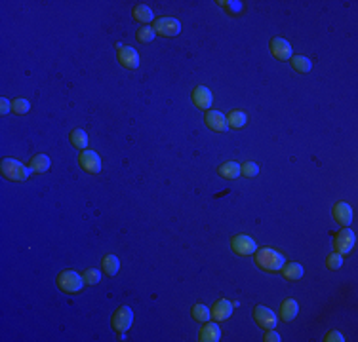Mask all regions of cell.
Segmentation results:
<instances>
[{"label":"cell","instance_id":"18","mask_svg":"<svg viewBox=\"0 0 358 342\" xmlns=\"http://www.w3.org/2000/svg\"><path fill=\"white\" fill-rule=\"evenodd\" d=\"M282 274L286 280H291V282H296V280H301L305 274L303 266L299 264V262H288V264H284L282 266Z\"/></svg>","mask_w":358,"mask_h":342},{"label":"cell","instance_id":"16","mask_svg":"<svg viewBox=\"0 0 358 342\" xmlns=\"http://www.w3.org/2000/svg\"><path fill=\"white\" fill-rule=\"evenodd\" d=\"M219 338H221V329H219L217 323L212 322L204 323V327L198 333V340L200 342H217Z\"/></svg>","mask_w":358,"mask_h":342},{"label":"cell","instance_id":"21","mask_svg":"<svg viewBox=\"0 0 358 342\" xmlns=\"http://www.w3.org/2000/svg\"><path fill=\"white\" fill-rule=\"evenodd\" d=\"M101 268L107 276H116L120 270V261L115 255H105L101 259Z\"/></svg>","mask_w":358,"mask_h":342},{"label":"cell","instance_id":"13","mask_svg":"<svg viewBox=\"0 0 358 342\" xmlns=\"http://www.w3.org/2000/svg\"><path fill=\"white\" fill-rule=\"evenodd\" d=\"M116 55H118V61H120L122 67H126V69L139 67V54L135 52L134 48H130V46L120 48V50L116 52Z\"/></svg>","mask_w":358,"mask_h":342},{"label":"cell","instance_id":"1","mask_svg":"<svg viewBox=\"0 0 358 342\" xmlns=\"http://www.w3.org/2000/svg\"><path fill=\"white\" fill-rule=\"evenodd\" d=\"M256 264L265 272H278L286 264V257L270 247H261L256 251Z\"/></svg>","mask_w":358,"mask_h":342},{"label":"cell","instance_id":"32","mask_svg":"<svg viewBox=\"0 0 358 342\" xmlns=\"http://www.w3.org/2000/svg\"><path fill=\"white\" fill-rule=\"evenodd\" d=\"M326 340H328V342H343L345 338H343V335H341L339 331H330V333L326 335Z\"/></svg>","mask_w":358,"mask_h":342},{"label":"cell","instance_id":"26","mask_svg":"<svg viewBox=\"0 0 358 342\" xmlns=\"http://www.w3.org/2000/svg\"><path fill=\"white\" fill-rule=\"evenodd\" d=\"M191 314H193V317H195L196 322H200V323L209 322V317H212L209 308L208 306H204V304H195L193 310H191Z\"/></svg>","mask_w":358,"mask_h":342},{"label":"cell","instance_id":"9","mask_svg":"<svg viewBox=\"0 0 358 342\" xmlns=\"http://www.w3.org/2000/svg\"><path fill=\"white\" fill-rule=\"evenodd\" d=\"M78 162L84 171L88 173H99L101 171V158L94 150H82V154L78 156Z\"/></svg>","mask_w":358,"mask_h":342},{"label":"cell","instance_id":"2","mask_svg":"<svg viewBox=\"0 0 358 342\" xmlns=\"http://www.w3.org/2000/svg\"><path fill=\"white\" fill-rule=\"evenodd\" d=\"M0 171L10 181H27L31 173H34L33 169L23 166L19 160H14V158H4L2 166H0Z\"/></svg>","mask_w":358,"mask_h":342},{"label":"cell","instance_id":"15","mask_svg":"<svg viewBox=\"0 0 358 342\" xmlns=\"http://www.w3.org/2000/svg\"><path fill=\"white\" fill-rule=\"evenodd\" d=\"M233 302H229L227 299H221V301H217L214 304V308H212V317L216 320V322H225V320H229L230 314H233Z\"/></svg>","mask_w":358,"mask_h":342},{"label":"cell","instance_id":"6","mask_svg":"<svg viewBox=\"0 0 358 342\" xmlns=\"http://www.w3.org/2000/svg\"><path fill=\"white\" fill-rule=\"evenodd\" d=\"M230 247L233 251L240 257H248V255H254L257 251V243L251 240L250 236H244V234H238V236H233V240H230Z\"/></svg>","mask_w":358,"mask_h":342},{"label":"cell","instance_id":"25","mask_svg":"<svg viewBox=\"0 0 358 342\" xmlns=\"http://www.w3.org/2000/svg\"><path fill=\"white\" fill-rule=\"evenodd\" d=\"M291 65H293V69L298 71V73L305 74V73H309L312 69V63L309 57H305V55H296V57H291Z\"/></svg>","mask_w":358,"mask_h":342},{"label":"cell","instance_id":"14","mask_svg":"<svg viewBox=\"0 0 358 342\" xmlns=\"http://www.w3.org/2000/svg\"><path fill=\"white\" fill-rule=\"evenodd\" d=\"M333 217L341 226H349L352 222V208L347 201H338L333 206Z\"/></svg>","mask_w":358,"mask_h":342},{"label":"cell","instance_id":"3","mask_svg":"<svg viewBox=\"0 0 358 342\" xmlns=\"http://www.w3.org/2000/svg\"><path fill=\"white\" fill-rule=\"evenodd\" d=\"M55 283H57V287H59L63 293L75 295V293H78L82 289V285H84V278H82V274H76L75 270H63V272L57 276Z\"/></svg>","mask_w":358,"mask_h":342},{"label":"cell","instance_id":"28","mask_svg":"<svg viewBox=\"0 0 358 342\" xmlns=\"http://www.w3.org/2000/svg\"><path fill=\"white\" fill-rule=\"evenodd\" d=\"M82 278H84V283L95 285V283H99V280H101V272L97 268H88V270H84Z\"/></svg>","mask_w":358,"mask_h":342},{"label":"cell","instance_id":"23","mask_svg":"<svg viewBox=\"0 0 358 342\" xmlns=\"http://www.w3.org/2000/svg\"><path fill=\"white\" fill-rule=\"evenodd\" d=\"M227 122H229V128H235V129H240L246 126V122H248V116L244 110H230L229 116H227Z\"/></svg>","mask_w":358,"mask_h":342},{"label":"cell","instance_id":"7","mask_svg":"<svg viewBox=\"0 0 358 342\" xmlns=\"http://www.w3.org/2000/svg\"><path fill=\"white\" fill-rule=\"evenodd\" d=\"M155 33L160 34V36H177L181 33V23L176 19V17H160V19H155Z\"/></svg>","mask_w":358,"mask_h":342},{"label":"cell","instance_id":"12","mask_svg":"<svg viewBox=\"0 0 358 342\" xmlns=\"http://www.w3.org/2000/svg\"><path fill=\"white\" fill-rule=\"evenodd\" d=\"M193 103H195V107L202 108V110H209L212 103H214V95L206 86H198L193 89Z\"/></svg>","mask_w":358,"mask_h":342},{"label":"cell","instance_id":"33","mask_svg":"<svg viewBox=\"0 0 358 342\" xmlns=\"http://www.w3.org/2000/svg\"><path fill=\"white\" fill-rule=\"evenodd\" d=\"M265 340H267V342H278V340H280V335H278L275 329H267V333H265Z\"/></svg>","mask_w":358,"mask_h":342},{"label":"cell","instance_id":"10","mask_svg":"<svg viewBox=\"0 0 358 342\" xmlns=\"http://www.w3.org/2000/svg\"><path fill=\"white\" fill-rule=\"evenodd\" d=\"M206 124L212 131H227L229 129V122H227V116L219 110H206Z\"/></svg>","mask_w":358,"mask_h":342},{"label":"cell","instance_id":"24","mask_svg":"<svg viewBox=\"0 0 358 342\" xmlns=\"http://www.w3.org/2000/svg\"><path fill=\"white\" fill-rule=\"evenodd\" d=\"M69 139H71V143H73V147L76 148H84L88 147V133L84 131V129H73L71 131V135H69Z\"/></svg>","mask_w":358,"mask_h":342},{"label":"cell","instance_id":"20","mask_svg":"<svg viewBox=\"0 0 358 342\" xmlns=\"http://www.w3.org/2000/svg\"><path fill=\"white\" fill-rule=\"evenodd\" d=\"M219 175L221 177H225V179H237V177H240V164H237V162H225V164H221L219 166Z\"/></svg>","mask_w":358,"mask_h":342},{"label":"cell","instance_id":"30","mask_svg":"<svg viewBox=\"0 0 358 342\" xmlns=\"http://www.w3.org/2000/svg\"><path fill=\"white\" fill-rule=\"evenodd\" d=\"M31 110V103L27 99H14L12 101V112L15 114H27Z\"/></svg>","mask_w":358,"mask_h":342},{"label":"cell","instance_id":"8","mask_svg":"<svg viewBox=\"0 0 358 342\" xmlns=\"http://www.w3.org/2000/svg\"><path fill=\"white\" fill-rule=\"evenodd\" d=\"M254 320H256V323L259 327L263 329H275L278 323L277 314L272 310L267 308V306H256L254 308Z\"/></svg>","mask_w":358,"mask_h":342},{"label":"cell","instance_id":"27","mask_svg":"<svg viewBox=\"0 0 358 342\" xmlns=\"http://www.w3.org/2000/svg\"><path fill=\"white\" fill-rule=\"evenodd\" d=\"M155 29L149 27V25H145V27H141L139 31H137V40L141 42V44H149V42L155 40Z\"/></svg>","mask_w":358,"mask_h":342},{"label":"cell","instance_id":"4","mask_svg":"<svg viewBox=\"0 0 358 342\" xmlns=\"http://www.w3.org/2000/svg\"><path fill=\"white\" fill-rule=\"evenodd\" d=\"M356 243V236L349 226H343V230H339L335 240H333V247L339 255H349Z\"/></svg>","mask_w":358,"mask_h":342},{"label":"cell","instance_id":"22","mask_svg":"<svg viewBox=\"0 0 358 342\" xmlns=\"http://www.w3.org/2000/svg\"><path fill=\"white\" fill-rule=\"evenodd\" d=\"M132 15H134V19L141 21V23H151V21H155L153 10H151L149 6H145V4H137V6L132 10Z\"/></svg>","mask_w":358,"mask_h":342},{"label":"cell","instance_id":"5","mask_svg":"<svg viewBox=\"0 0 358 342\" xmlns=\"http://www.w3.org/2000/svg\"><path fill=\"white\" fill-rule=\"evenodd\" d=\"M132 323H134V312L130 306H120L113 315V329L120 335H124L132 327Z\"/></svg>","mask_w":358,"mask_h":342},{"label":"cell","instance_id":"19","mask_svg":"<svg viewBox=\"0 0 358 342\" xmlns=\"http://www.w3.org/2000/svg\"><path fill=\"white\" fill-rule=\"evenodd\" d=\"M50 158H48L46 154H36L31 158V162H29V168L33 169L34 173H46L48 169H50Z\"/></svg>","mask_w":358,"mask_h":342},{"label":"cell","instance_id":"34","mask_svg":"<svg viewBox=\"0 0 358 342\" xmlns=\"http://www.w3.org/2000/svg\"><path fill=\"white\" fill-rule=\"evenodd\" d=\"M221 6H225V8H229L230 12H240L242 10V2H221Z\"/></svg>","mask_w":358,"mask_h":342},{"label":"cell","instance_id":"11","mask_svg":"<svg viewBox=\"0 0 358 342\" xmlns=\"http://www.w3.org/2000/svg\"><path fill=\"white\" fill-rule=\"evenodd\" d=\"M269 48H270V54L280 61H288V59H291V55H293V50H291L290 42L284 40V38H272Z\"/></svg>","mask_w":358,"mask_h":342},{"label":"cell","instance_id":"17","mask_svg":"<svg viewBox=\"0 0 358 342\" xmlns=\"http://www.w3.org/2000/svg\"><path fill=\"white\" fill-rule=\"evenodd\" d=\"M298 312H299L298 302L293 301V299H286V301L282 302V306H280V320L291 322V320H296Z\"/></svg>","mask_w":358,"mask_h":342},{"label":"cell","instance_id":"31","mask_svg":"<svg viewBox=\"0 0 358 342\" xmlns=\"http://www.w3.org/2000/svg\"><path fill=\"white\" fill-rule=\"evenodd\" d=\"M240 173H242L244 177H256V175L259 173V166H257L256 162H246L242 168H240Z\"/></svg>","mask_w":358,"mask_h":342},{"label":"cell","instance_id":"29","mask_svg":"<svg viewBox=\"0 0 358 342\" xmlns=\"http://www.w3.org/2000/svg\"><path fill=\"white\" fill-rule=\"evenodd\" d=\"M326 266L330 270H338L343 266V255H339L338 251H333V253H330L328 255V259H326Z\"/></svg>","mask_w":358,"mask_h":342},{"label":"cell","instance_id":"35","mask_svg":"<svg viewBox=\"0 0 358 342\" xmlns=\"http://www.w3.org/2000/svg\"><path fill=\"white\" fill-rule=\"evenodd\" d=\"M10 110H12V103H10L6 97H2V99H0V112L8 114Z\"/></svg>","mask_w":358,"mask_h":342}]
</instances>
